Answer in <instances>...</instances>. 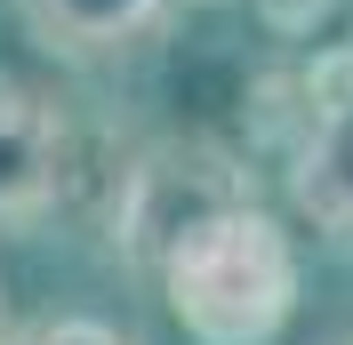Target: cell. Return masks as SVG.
<instances>
[{"label": "cell", "mask_w": 353, "mask_h": 345, "mask_svg": "<svg viewBox=\"0 0 353 345\" xmlns=\"http://www.w3.org/2000/svg\"><path fill=\"white\" fill-rule=\"evenodd\" d=\"M17 8L41 48L72 57V65H97V57H121L129 41H145L169 0H17Z\"/></svg>", "instance_id": "277c9868"}, {"label": "cell", "mask_w": 353, "mask_h": 345, "mask_svg": "<svg viewBox=\"0 0 353 345\" xmlns=\"http://www.w3.org/2000/svg\"><path fill=\"white\" fill-rule=\"evenodd\" d=\"M330 345H353V337H330Z\"/></svg>", "instance_id": "8992f818"}, {"label": "cell", "mask_w": 353, "mask_h": 345, "mask_svg": "<svg viewBox=\"0 0 353 345\" xmlns=\"http://www.w3.org/2000/svg\"><path fill=\"white\" fill-rule=\"evenodd\" d=\"M153 265L193 345H273L297 313V241L249 193L193 217Z\"/></svg>", "instance_id": "6da1fadb"}, {"label": "cell", "mask_w": 353, "mask_h": 345, "mask_svg": "<svg viewBox=\"0 0 353 345\" xmlns=\"http://www.w3.org/2000/svg\"><path fill=\"white\" fill-rule=\"evenodd\" d=\"M289 201H297V217L313 233L353 241V88L313 112L305 145H297V169H289Z\"/></svg>", "instance_id": "3957f363"}, {"label": "cell", "mask_w": 353, "mask_h": 345, "mask_svg": "<svg viewBox=\"0 0 353 345\" xmlns=\"http://www.w3.org/2000/svg\"><path fill=\"white\" fill-rule=\"evenodd\" d=\"M0 345H137V337L97 322V313H41L32 329H17V337H0Z\"/></svg>", "instance_id": "5b68a950"}, {"label": "cell", "mask_w": 353, "mask_h": 345, "mask_svg": "<svg viewBox=\"0 0 353 345\" xmlns=\"http://www.w3.org/2000/svg\"><path fill=\"white\" fill-rule=\"evenodd\" d=\"M65 169H72L65 112L48 105L41 88L0 72V233L41 225L57 209V193H65Z\"/></svg>", "instance_id": "7a4b0ae2"}]
</instances>
